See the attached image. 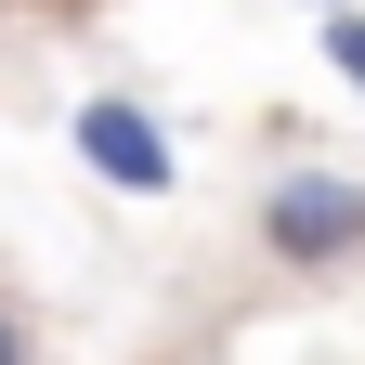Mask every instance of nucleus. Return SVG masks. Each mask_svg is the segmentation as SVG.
<instances>
[{"instance_id": "obj_1", "label": "nucleus", "mask_w": 365, "mask_h": 365, "mask_svg": "<svg viewBox=\"0 0 365 365\" xmlns=\"http://www.w3.org/2000/svg\"><path fill=\"white\" fill-rule=\"evenodd\" d=\"M261 248L287 261V274L365 261V182H352V170H287V182L261 196Z\"/></svg>"}, {"instance_id": "obj_3", "label": "nucleus", "mask_w": 365, "mask_h": 365, "mask_svg": "<svg viewBox=\"0 0 365 365\" xmlns=\"http://www.w3.org/2000/svg\"><path fill=\"white\" fill-rule=\"evenodd\" d=\"M327 66H339V78L365 91V14H327Z\"/></svg>"}, {"instance_id": "obj_5", "label": "nucleus", "mask_w": 365, "mask_h": 365, "mask_svg": "<svg viewBox=\"0 0 365 365\" xmlns=\"http://www.w3.org/2000/svg\"><path fill=\"white\" fill-rule=\"evenodd\" d=\"M313 14H352V0H313Z\"/></svg>"}, {"instance_id": "obj_4", "label": "nucleus", "mask_w": 365, "mask_h": 365, "mask_svg": "<svg viewBox=\"0 0 365 365\" xmlns=\"http://www.w3.org/2000/svg\"><path fill=\"white\" fill-rule=\"evenodd\" d=\"M0 365H26V327H14V300H0Z\"/></svg>"}, {"instance_id": "obj_2", "label": "nucleus", "mask_w": 365, "mask_h": 365, "mask_svg": "<svg viewBox=\"0 0 365 365\" xmlns=\"http://www.w3.org/2000/svg\"><path fill=\"white\" fill-rule=\"evenodd\" d=\"M78 157L105 170L118 196H170V182H182V144L130 105V91H91V105H78Z\"/></svg>"}]
</instances>
